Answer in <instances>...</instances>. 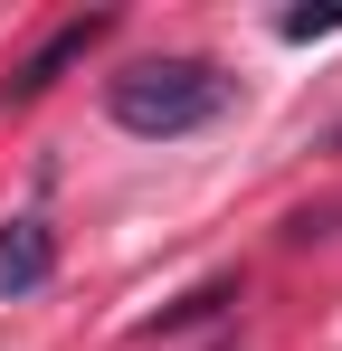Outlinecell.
Returning a JSON list of instances; mask_svg holds the SVG:
<instances>
[{
    "mask_svg": "<svg viewBox=\"0 0 342 351\" xmlns=\"http://www.w3.org/2000/svg\"><path fill=\"white\" fill-rule=\"evenodd\" d=\"M105 114L143 143H181V133L228 114V76L209 58H143L124 76H105Z\"/></svg>",
    "mask_w": 342,
    "mask_h": 351,
    "instance_id": "1",
    "label": "cell"
},
{
    "mask_svg": "<svg viewBox=\"0 0 342 351\" xmlns=\"http://www.w3.org/2000/svg\"><path fill=\"white\" fill-rule=\"evenodd\" d=\"M105 38H114V10H76V19H57V29L38 38V48H29V58L0 76V105H38L57 76L86 58V48H105Z\"/></svg>",
    "mask_w": 342,
    "mask_h": 351,
    "instance_id": "2",
    "label": "cell"
},
{
    "mask_svg": "<svg viewBox=\"0 0 342 351\" xmlns=\"http://www.w3.org/2000/svg\"><path fill=\"white\" fill-rule=\"evenodd\" d=\"M57 276V228L48 219H10L0 228V294H38Z\"/></svg>",
    "mask_w": 342,
    "mask_h": 351,
    "instance_id": "3",
    "label": "cell"
},
{
    "mask_svg": "<svg viewBox=\"0 0 342 351\" xmlns=\"http://www.w3.org/2000/svg\"><path fill=\"white\" fill-rule=\"evenodd\" d=\"M228 304H238V276H209V285H200V294H181L171 313H152L143 332L162 342V332H190V323H209V313H228Z\"/></svg>",
    "mask_w": 342,
    "mask_h": 351,
    "instance_id": "4",
    "label": "cell"
},
{
    "mask_svg": "<svg viewBox=\"0 0 342 351\" xmlns=\"http://www.w3.org/2000/svg\"><path fill=\"white\" fill-rule=\"evenodd\" d=\"M333 29H342L333 0H323V10H285V19H276V38H295V48H304V38H333Z\"/></svg>",
    "mask_w": 342,
    "mask_h": 351,
    "instance_id": "5",
    "label": "cell"
}]
</instances>
